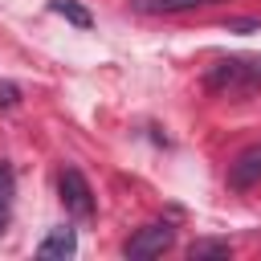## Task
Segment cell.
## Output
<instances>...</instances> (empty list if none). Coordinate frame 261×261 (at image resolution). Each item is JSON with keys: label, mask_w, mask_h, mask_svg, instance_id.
Returning <instances> with one entry per match:
<instances>
[{"label": "cell", "mask_w": 261, "mask_h": 261, "mask_svg": "<svg viewBox=\"0 0 261 261\" xmlns=\"http://www.w3.org/2000/svg\"><path fill=\"white\" fill-rule=\"evenodd\" d=\"M257 82H261L257 57H224L208 69V86H216V90H237V86H257Z\"/></svg>", "instance_id": "6da1fadb"}, {"label": "cell", "mask_w": 261, "mask_h": 261, "mask_svg": "<svg viewBox=\"0 0 261 261\" xmlns=\"http://www.w3.org/2000/svg\"><path fill=\"white\" fill-rule=\"evenodd\" d=\"M171 241H175V228L171 224H143L126 245H122V253L130 257V261H147V257H163L167 249H171Z\"/></svg>", "instance_id": "7a4b0ae2"}, {"label": "cell", "mask_w": 261, "mask_h": 261, "mask_svg": "<svg viewBox=\"0 0 261 261\" xmlns=\"http://www.w3.org/2000/svg\"><path fill=\"white\" fill-rule=\"evenodd\" d=\"M57 192H61V204H65L73 216H90V212H94V192H90V184H86V175H82L77 167H61Z\"/></svg>", "instance_id": "3957f363"}, {"label": "cell", "mask_w": 261, "mask_h": 261, "mask_svg": "<svg viewBox=\"0 0 261 261\" xmlns=\"http://www.w3.org/2000/svg\"><path fill=\"white\" fill-rule=\"evenodd\" d=\"M257 179H261V143L245 147V151L228 163V184H232V188H253Z\"/></svg>", "instance_id": "277c9868"}, {"label": "cell", "mask_w": 261, "mask_h": 261, "mask_svg": "<svg viewBox=\"0 0 261 261\" xmlns=\"http://www.w3.org/2000/svg\"><path fill=\"white\" fill-rule=\"evenodd\" d=\"M37 253H41V257H61V261H65V257H73V253H77V237H73V228H65V224H61V228H53V232L41 241V249H37Z\"/></svg>", "instance_id": "5b68a950"}, {"label": "cell", "mask_w": 261, "mask_h": 261, "mask_svg": "<svg viewBox=\"0 0 261 261\" xmlns=\"http://www.w3.org/2000/svg\"><path fill=\"white\" fill-rule=\"evenodd\" d=\"M204 4H220V0H130L135 12H188V8H204Z\"/></svg>", "instance_id": "8992f818"}, {"label": "cell", "mask_w": 261, "mask_h": 261, "mask_svg": "<svg viewBox=\"0 0 261 261\" xmlns=\"http://www.w3.org/2000/svg\"><path fill=\"white\" fill-rule=\"evenodd\" d=\"M49 8H53L57 16H65L69 24H77V29H90V24H94V16H90V8H82L77 0H49Z\"/></svg>", "instance_id": "52a82bcc"}, {"label": "cell", "mask_w": 261, "mask_h": 261, "mask_svg": "<svg viewBox=\"0 0 261 261\" xmlns=\"http://www.w3.org/2000/svg\"><path fill=\"white\" fill-rule=\"evenodd\" d=\"M224 253H228L224 241H200V245H192V257H224Z\"/></svg>", "instance_id": "ba28073f"}, {"label": "cell", "mask_w": 261, "mask_h": 261, "mask_svg": "<svg viewBox=\"0 0 261 261\" xmlns=\"http://www.w3.org/2000/svg\"><path fill=\"white\" fill-rule=\"evenodd\" d=\"M16 102H20V90H16L12 82H0V106L8 110V106H16Z\"/></svg>", "instance_id": "9c48e42d"}, {"label": "cell", "mask_w": 261, "mask_h": 261, "mask_svg": "<svg viewBox=\"0 0 261 261\" xmlns=\"http://www.w3.org/2000/svg\"><path fill=\"white\" fill-rule=\"evenodd\" d=\"M12 188H16V179H12V167L0 159V196H12Z\"/></svg>", "instance_id": "30bf717a"}, {"label": "cell", "mask_w": 261, "mask_h": 261, "mask_svg": "<svg viewBox=\"0 0 261 261\" xmlns=\"http://www.w3.org/2000/svg\"><path fill=\"white\" fill-rule=\"evenodd\" d=\"M8 224V208H4V196H0V228Z\"/></svg>", "instance_id": "8fae6325"}]
</instances>
